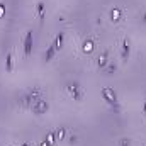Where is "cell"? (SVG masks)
Instances as JSON below:
<instances>
[{
	"instance_id": "4fadbf2b",
	"label": "cell",
	"mask_w": 146,
	"mask_h": 146,
	"mask_svg": "<svg viewBox=\"0 0 146 146\" xmlns=\"http://www.w3.org/2000/svg\"><path fill=\"white\" fill-rule=\"evenodd\" d=\"M56 56V49L53 48V44H49L48 48H46V51H44V54H42V60L46 61V63H49L53 58Z\"/></svg>"
},
{
	"instance_id": "ac0fdd59",
	"label": "cell",
	"mask_w": 146,
	"mask_h": 146,
	"mask_svg": "<svg viewBox=\"0 0 146 146\" xmlns=\"http://www.w3.org/2000/svg\"><path fill=\"white\" fill-rule=\"evenodd\" d=\"M5 12H7V7H5V3H3V2H0V19L5 15Z\"/></svg>"
},
{
	"instance_id": "7402d4cb",
	"label": "cell",
	"mask_w": 146,
	"mask_h": 146,
	"mask_svg": "<svg viewBox=\"0 0 146 146\" xmlns=\"http://www.w3.org/2000/svg\"><path fill=\"white\" fill-rule=\"evenodd\" d=\"M39 146H49V145H48L46 141H42V143H41V145H39Z\"/></svg>"
},
{
	"instance_id": "3957f363",
	"label": "cell",
	"mask_w": 146,
	"mask_h": 146,
	"mask_svg": "<svg viewBox=\"0 0 146 146\" xmlns=\"http://www.w3.org/2000/svg\"><path fill=\"white\" fill-rule=\"evenodd\" d=\"M66 92H68V95L72 97L73 100H76V102H82L83 100V88L80 87V83L78 82H68L66 83Z\"/></svg>"
},
{
	"instance_id": "6da1fadb",
	"label": "cell",
	"mask_w": 146,
	"mask_h": 146,
	"mask_svg": "<svg viewBox=\"0 0 146 146\" xmlns=\"http://www.w3.org/2000/svg\"><path fill=\"white\" fill-rule=\"evenodd\" d=\"M42 95V90L39 88V87H33L31 90H27V92H24L19 99H17V104L21 106V107H24V109H29L31 106H33V102L39 99Z\"/></svg>"
},
{
	"instance_id": "e0dca14e",
	"label": "cell",
	"mask_w": 146,
	"mask_h": 146,
	"mask_svg": "<svg viewBox=\"0 0 146 146\" xmlns=\"http://www.w3.org/2000/svg\"><path fill=\"white\" fill-rule=\"evenodd\" d=\"M68 143H70V145H76V143H78V136H76V134L68 136Z\"/></svg>"
},
{
	"instance_id": "30bf717a",
	"label": "cell",
	"mask_w": 146,
	"mask_h": 146,
	"mask_svg": "<svg viewBox=\"0 0 146 146\" xmlns=\"http://www.w3.org/2000/svg\"><path fill=\"white\" fill-rule=\"evenodd\" d=\"M36 15H37L39 24H42L44 19H46V3L42 0H37L36 2Z\"/></svg>"
},
{
	"instance_id": "7a4b0ae2",
	"label": "cell",
	"mask_w": 146,
	"mask_h": 146,
	"mask_svg": "<svg viewBox=\"0 0 146 146\" xmlns=\"http://www.w3.org/2000/svg\"><path fill=\"white\" fill-rule=\"evenodd\" d=\"M100 94H102L104 102L109 106L110 109H114L115 112H121V102H119V97H117V94H115L114 88H110V87H102Z\"/></svg>"
},
{
	"instance_id": "277c9868",
	"label": "cell",
	"mask_w": 146,
	"mask_h": 146,
	"mask_svg": "<svg viewBox=\"0 0 146 146\" xmlns=\"http://www.w3.org/2000/svg\"><path fill=\"white\" fill-rule=\"evenodd\" d=\"M29 110H31L34 115H42V114H46V112L49 110V102H48L46 99L39 97V99H36V100L33 102V106L29 107Z\"/></svg>"
},
{
	"instance_id": "ffe728a7",
	"label": "cell",
	"mask_w": 146,
	"mask_h": 146,
	"mask_svg": "<svg viewBox=\"0 0 146 146\" xmlns=\"http://www.w3.org/2000/svg\"><path fill=\"white\" fill-rule=\"evenodd\" d=\"M21 146H33V145H31L29 141H22V143H21Z\"/></svg>"
},
{
	"instance_id": "8fae6325",
	"label": "cell",
	"mask_w": 146,
	"mask_h": 146,
	"mask_svg": "<svg viewBox=\"0 0 146 146\" xmlns=\"http://www.w3.org/2000/svg\"><path fill=\"white\" fill-rule=\"evenodd\" d=\"M51 44H53V48L56 49V53H58V51H61V48H63V44H65V33H63V31H60V33L54 36V39L51 41Z\"/></svg>"
},
{
	"instance_id": "d6986e66",
	"label": "cell",
	"mask_w": 146,
	"mask_h": 146,
	"mask_svg": "<svg viewBox=\"0 0 146 146\" xmlns=\"http://www.w3.org/2000/svg\"><path fill=\"white\" fill-rule=\"evenodd\" d=\"M141 22H143V24H146V10L141 14Z\"/></svg>"
},
{
	"instance_id": "603a6c76",
	"label": "cell",
	"mask_w": 146,
	"mask_h": 146,
	"mask_svg": "<svg viewBox=\"0 0 146 146\" xmlns=\"http://www.w3.org/2000/svg\"><path fill=\"white\" fill-rule=\"evenodd\" d=\"M143 146H146V145H143Z\"/></svg>"
},
{
	"instance_id": "2e32d148",
	"label": "cell",
	"mask_w": 146,
	"mask_h": 146,
	"mask_svg": "<svg viewBox=\"0 0 146 146\" xmlns=\"http://www.w3.org/2000/svg\"><path fill=\"white\" fill-rule=\"evenodd\" d=\"M44 141H46L49 146H54L56 143H58V141H56V133H54V131H49V133L46 134V139H44Z\"/></svg>"
},
{
	"instance_id": "7c38bea8",
	"label": "cell",
	"mask_w": 146,
	"mask_h": 146,
	"mask_svg": "<svg viewBox=\"0 0 146 146\" xmlns=\"http://www.w3.org/2000/svg\"><path fill=\"white\" fill-rule=\"evenodd\" d=\"M5 72H14V51L12 49H9L5 56Z\"/></svg>"
},
{
	"instance_id": "5bb4252c",
	"label": "cell",
	"mask_w": 146,
	"mask_h": 146,
	"mask_svg": "<svg viewBox=\"0 0 146 146\" xmlns=\"http://www.w3.org/2000/svg\"><path fill=\"white\" fill-rule=\"evenodd\" d=\"M102 72H104V75H114V73L117 72V63L110 60L109 63H107V66H106Z\"/></svg>"
},
{
	"instance_id": "8992f818",
	"label": "cell",
	"mask_w": 146,
	"mask_h": 146,
	"mask_svg": "<svg viewBox=\"0 0 146 146\" xmlns=\"http://www.w3.org/2000/svg\"><path fill=\"white\" fill-rule=\"evenodd\" d=\"M131 39L129 37H124L122 41H121V60H122V63H127L129 61V58H131Z\"/></svg>"
},
{
	"instance_id": "44dd1931",
	"label": "cell",
	"mask_w": 146,
	"mask_h": 146,
	"mask_svg": "<svg viewBox=\"0 0 146 146\" xmlns=\"http://www.w3.org/2000/svg\"><path fill=\"white\" fill-rule=\"evenodd\" d=\"M143 112L146 114V99H145V102H143Z\"/></svg>"
},
{
	"instance_id": "ba28073f",
	"label": "cell",
	"mask_w": 146,
	"mask_h": 146,
	"mask_svg": "<svg viewBox=\"0 0 146 146\" xmlns=\"http://www.w3.org/2000/svg\"><path fill=\"white\" fill-rule=\"evenodd\" d=\"M80 49H82L83 54H92L95 51V39L94 37H85L82 46H80Z\"/></svg>"
},
{
	"instance_id": "9c48e42d",
	"label": "cell",
	"mask_w": 146,
	"mask_h": 146,
	"mask_svg": "<svg viewBox=\"0 0 146 146\" xmlns=\"http://www.w3.org/2000/svg\"><path fill=\"white\" fill-rule=\"evenodd\" d=\"M122 19H124V10H122L121 7H112L109 10V21L110 22L117 24V22H121Z\"/></svg>"
},
{
	"instance_id": "9a60e30c",
	"label": "cell",
	"mask_w": 146,
	"mask_h": 146,
	"mask_svg": "<svg viewBox=\"0 0 146 146\" xmlns=\"http://www.w3.org/2000/svg\"><path fill=\"white\" fill-rule=\"evenodd\" d=\"M54 133H56V141H65V138H66V133H68V131H66V127H65V126H61V127H60V129H56Z\"/></svg>"
},
{
	"instance_id": "52a82bcc",
	"label": "cell",
	"mask_w": 146,
	"mask_h": 146,
	"mask_svg": "<svg viewBox=\"0 0 146 146\" xmlns=\"http://www.w3.org/2000/svg\"><path fill=\"white\" fill-rule=\"evenodd\" d=\"M110 61V51L109 49H104L97 58H95V65H97V68L99 70H104L106 66H107V63Z\"/></svg>"
},
{
	"instance_id": "5b68a950",
	"label": "cell",
	"mask_w": 146,
	"mask_h": 146,
	"mask_svg": "<svg viewBox=\"0 0 146 146\" xmlns=\"http://www.w3.org/2000/svg\"><path fill=\"white\" fill-rule=\"evenodd\" d=\"M33 42H34V37H33V29H27L24 39H22V54L24 58H29L33 54Z\"/></svg>"
}]
</instances>
